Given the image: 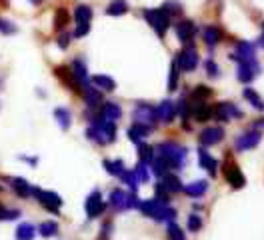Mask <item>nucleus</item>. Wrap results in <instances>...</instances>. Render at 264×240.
Masks as SVG:
<instances>
[{
	"mask_svg": "<svg viewBox=\"0 0 264 240\" xmlns=\"http://www.w3.org/2000/svg\"><path fill=\"white\" fill-rule=\"evenodd\" d=\"M114 136H116V126H114L112 120H106L104 116L94 118V124L88 130L90 140H96L98 144H108V142L114 140Z\"/></svg>",
	"mask_w": 264,
	"mask_h": 240,
	"instance_id": "nucleus-1",
	"label": "nucleus"
},
{
	"mask_svg": "<svg viewBox=\"0 0 264 240\" xmlns=\"http://www.w3.org/2000/svg\"><path fill=\"white\" fill-rule=\"evenodd\" d=\"M158 152H160V158H164L168 162L170 168H182L184 158H186V148L180 146L176 142H162L158 146Z\"/></svg>",
	"mask_w": 264,
	"mask_h": 240,
	"instance_id": "nucleus-2",
	"label": "nucleus"
},
{
	"mask_svg": "<svg viewBox=\"0 0 264 240\" xmlns=\"http://www.w3.org/2000/svg\"><path fill=\"white\" fill-rule=\"evenodd\" d=\"M32 196H36V200L50 212H58V208L62 206V198L56 192H48V190H40L32 186Z\"/></svg>",
	"mask_w": 264,
	"mask_h": 240,
	"instance_id": "nucleus-3",
	"label": "nucleus"
},
{
	"mask_svg": "<svg viewBox=\"0 0 264 240\" xmlns=\"http://www.w3.org/2000/svg\"><path fill=\"white\" fill-rule=\"evenodd\" d=\"M144 18L148 20V24L156 30L158 36H164L166 28L170 26V16H166L160 8H154V10H144Z\"/></svg>",
	"mask_w": 264,
	"mask_h": 240,
	"instance_id": "nucleus-4",
	"label": "nucleus"
},
{
	"mask_svg": "<svg viewBox=\"0 0 264 240\" xmlns=\"http://www.w3.org/2000/svg\"><path fill=\"white\" fill-rule=\"evenodd\" d=\"M222 168H224V178H226V182L232 186V188H242L244 186V176H242V172H240V168L226 156V160H224V164H222Z\"/></svg>",
	"mask_w": 264,
	"mask_h": 240,
	"instance_id": "nucleus-5",
	"label": "nucleus"
},
{
	"mask_svg": "<svg viewBox=\"0 0 264 240\" xmlns=\"http://www.w3.org/2000/svg\"><path fill=\"white\" fill-rule=\"evenodd\" d=\"M132 116H134V122H138V124H146V126H152V124L158 120V118H156V110L150 108L148 104H138Z\"/></svg>",
	"mask_w": 264,
	"mask_h": 240,
	"instance_id": "nucleus-6",
	"label": "nucleus"
},
{
	"mask_svg": "<svg viewBox=\"0 0 264 240\" xmlns=\"http://www.w3.org/2000/svg\"><path fill=\"white\" fill-rule=\"evenodd\" d=\"M166 206H168V204H164V202H160V200H156V198L144 200V202L138 204V208L144 212V216H152V218H156V220H160L162 210H164Z\"/></svg>",
	"mask_w": 264,
	"mask_h": 240,
	"instance_id": "nucleus-7",
	"label": "nucleus"
},
{
	"mask_svg": "<svg viewBox=\"0 0 264 240\" xmlns=\"http://www.w3.org/2000/svg\"><path fill=\"white\" fill-rule=\"evenodd\" d=\"M176 64H178V68L190 72V70H194V68L198 66V54L192 50V48H186V50H182V52L178 54Z\"/></svg>",
	"mask_w": 264,
	"mask_h": 240,
	"instance_id": "nucleus-8",
	"label": "nucleus"
},
{
	"mask_svg": "<svg viewBox=\"0 0 264 240\" xmlns=\"http://www.w3.org/2000/svg\"><path fill=\"white\" fill-rule=\"evenodd\" d=\"M102 210H104L102 196H100V192H98V190H94L92 194L86 198V214H88L90 218H96V216L102 214Z\"/></svg>",
	"mask_w": 264,
	"mask_h": 240,
	"instance_id": "nucleus-9",
	"label": "nucleus"
},
{
	"mask_svg": "<svg viewBox=\"0 0 264 240\" xmlns=\"http://www.w3.org/2000/svg\"><path fill=\"white\" fill-rule=\"evenodd\" d=\"M220 122H228L230 118H236V116H240V110L232 104V102H220L216 108H214V112H212Z\"/></svg>",
	"mask_w": 264,
	"mask_h": 240,
	"instance_id": "nucleus-10",
	"label": "nucleus"
},
{
	"mask_svg": "<svg viewBox=\"0 0 264 240\" xmlns=\"http://www.w3.org/2000/svg\"><path fill=\"white\" fill-rule=\"evenodd\" d=\"M258 70H260V66L256 64V60L238 62V80L240 82H250L258 74Z\"/></svg>",
	"mask_w": 264,
	"mask_h": 240,
	"instance_id": "nucleus-11",
	"label": "nucleus"
},
{
	"mask_svg": "<svg viewBox=\"0 0 264 240\" xmlns=\"http://www.w3.org/2000/svg\"><path fill=\"white\" fill-rule=\"evenodd\" d=\"M258 142H260V132L258 130H250V132H244L242 136H238L236 148L238 150H250V148L256 146Z\"/></svg>",
	"mask_w": 264,
	"mask_h": 240,
	"instance_id": "nucleus-12",
	"label": "nucleus"
},
{
	"mask_svg": "<svg viewBox=\"0 0 264 240\" xmlns=\"http://www.w3.org/2000/svg\"><path fill=\"white\" fill-rule=\"evenodd\" d=\"M224 136V130L220 126H212V128H206L202 130L200 134V142L204 144V146H212V144H218Z\"/></svg>",
	"mask_w": 264,
	"mask_h": 240,
	"instance_id": "nucleus-13",
	"label": "nucleus"
},
{
	"mask_svg": "<svg viewBox=\"0 0 264 240\" xmlns=\"http://www.w3.org/2000/svg\"><path fill=\"white\" fill-rule=\"evenodd\" d=\"M176 116V104L170 100H164L160 106L156 108V118L162 120V122H172Z\"/></svg>",
	"mask_w": 264,
	"mask_h": 240,
	"instance_id": "nucleus-14",
	"label": "nucleus"
},
{
	"mask_svg": "<svg viewBox=\"0 0 264 240\" xmlns=\"http://www.w3.org/2000/svg\"><path fill=\"white\" fill-rule=\"evenodd\" d=\"M232 58H234L236 62H248V60H254V46L248 44V42H238L236 52L232 54Z\"/></svg>",
	"mask_w": 264,
	"mask_h": 240,
	"instance_id": "nucleus-15",
	"label": "nucleus"
},
{
	"mask_svg": "<svg viewBox=\"0 0 264 240\" xmlns=\"http://www.w3.org/2000/svg\"><path fill=\"white\" fill-rule=\"evenodd\" d=\"M176 34L182 42H190L194 36H196V26L190 22V20H180L176 24Z\"/></svg>",
	"mask_w": 264,
	"mask_h": 240,
	"instance_id": "nucleus-16",
	"label": "nucleus"
},
{
	"mask_svg": "<svg viewBox=\"0 0 264 240\" xmlns=\"http://www.w3.org/2000/svg\"><path fill=\"white\" fill-rule=\"evenodd\" d=\"M212 112H214V108H212V106H208V104H204V102H194V104H192V110H190V114H192L198 122H206V120H210Z\"/></svg>",
	"mask_w": 264,
	"mask_h": 240,
	"instance_id": "nucleus-17",
	"label": "nucleus"
},
{
	"mask_svg": "<svg viewBox=\"0 0 264 240\" xmlns=\"http://www.w3.org/2000/svg\"><path fill=\"white\" fill-rule=\"evenodd\" d=\"M198 160H200V164H202V168H206L208 170V174H216V170H218V162L210 156L204 148H198Z\"/></svg>",
	"mask_w": 264,
	"mask_h": 240,
	"instance_id": "nucleus-18",
	"label": "nucleus"
},
{
	"mask_svg": "<svg viewBox=\"0 0 264 240\" xmlns=\"http://www.w3.org/2000/svg\"><path fill=\"white\" fill-rule=\"evenodd\" d=\"M56 74L74 90V92H82V88H80V84H78V80L74 78V74H72V70L68 68V66H58L56 68Z\"/></svg>",
	"mask_w": 264,
	"mask_h": 240,
	"instance_id": "nucleus-19",
	"label": "nucleus"
},
{
	"mask_svg": "<svg viewBox=\"0 0 264 240\" xmlns=\"http://www.w3.org/2000/svg\"><path fill=\"white\" fill-rule=\"evenodd\" d=\"M82 94H84L86 104H88L90 108H96V106L102 102V96H100V92H98L96 88H92L90 84H86V86L82 88Z\"/></svg>",
	"mask_w": 264,
	"mask_h": 240,
	"instance_id": "nucleus-20",
	"label": "nucleus"
},
{
	"mask_svg": "<svg viewBox=\"0 0 264 240\" xmlns=\"http://www.w3.org/2000/svg\"><path fill=\"white\" fill-rule=\"evenodd\" d=\"M72 74H74V78L78 80V84H80V88H84L86 84H88V74H86V66H84V62L82 60H74L72 62Z\"/></svg>",
	"mask_w": 264,
	"mask_h": 240,
	"instance_id": "nucleus-21",
	"label": "nucleus"
},
{
	"mask_svg": "<svg viewBox=\"0 0 264 240\" xmlns=\"http://www.w3.org/2000/svg\"><path fill=\"white\" fill-rule=\"evenodd\" d=\"M148 132H150V126L134 122V124L128 128V138H130L132 142H138V144H140V140H142V138H144Z\"/></svg>",
	"mask_w": 264,
	"mask_h": 240,
	"instance_id": "nucleus-22",
	"label": "nucleus"
},
{
	"mask_svg": "<svg viewBox=\"0 0 264 240\" xmlns=\"http://www.w3.org/2000/svg\"><path fill=\"white\" fill-rule=\"evenodd\" d=\"M12 188H14L16 194H18V196H22V198L32 196V186H30L24 178H12Z\"/></svg>",
	"mask_w": 264,
	"mask_h": 240,
	"instance_id": "nucleus-23",
	"label": "nucleus"
},
{
	"mask_svg": "<svg viewBox=\"0 0 264 240\" xmlns=\"http://www.w3.org/2000/svg\"><path fill=\"white\" fill-rule=\"evenodd\" d=\"M208 190V184H206V180H198V182H190V184H186L184 186V192L188 196H202L204 192Z\"/></svg>",
	"mask_w": 264,
	"mask_h": 240,
	"instance_id": "nucleus-24",
	"label": "nucleus"
},
{
	"mask_svg": "<svg viewBox=\"0 0 264 240\" xmlns=\"http://www.w3.org/2000/svg\"><path fill=\"white\" fill-rule=\"evenodd\" d=\"M126 200H128V194L124 190H112L110 192V204L116 210H126Z\"/></svg>",
	"mask_w": 264,
	"mask_h": 240,
	"instance_id": "nucleus-25",
	"label": "nucleus"
},
{
	"mask_svg": "<svg viewBox=\"0 0 264 240\" xmlns=\"http://www.w3.org/2000/svg\"><path fill=\"white\" fill-rule=\"evenodd\" d=\"M102 116L106 118V120H118L120 116H122V110H120V106L118 104H114V102H106L102 106Z\"/></svg>",
	"mask_w": 264,
	"mask_h": 240,
	"instance_id": "nucleus-26",
	"label": "nucleus"
},
{
	"mask_svg": "<svg viewBox=\"0 0 264 240\" xmlns=\"http://www.w3.org/2000/svg\"><path fill=\"white\" fill-rule=\"evenodd\" d=\"M92 82H94V86H96V88L108 90V92L116 88V82H114L110 76H104V74H98V76H94V78H92Z\"/></svg>",
	"mask_w": 264,
	"mask_h": 240,
	"instance_id": "nucleus-27",
	"label": "nucleus"
},
{
	"mask_svg": "<svg viewBox=\"0 0 264 240\" xmlns=\"http://www.w3.org/2000/svg\"><path fill=\"white\" fill-rule=\"evenodd\" d=\"M34 234H36V228L32 224H28V222H24V224H20L16 228V240H32Z\"/></svg>",
	"mask_w": 264,
	"mask_h": 240,
	"instance_id": "nucleus-28",
	"label": "nucleus"
},
{
	"mask_svg": "<svg viewBox=\"0 0 264 240\" xmlns=\"http://www.w3.org/2000/svg\"><path fill=\"white\" fill-rule=\"evenodd\" d=\"M126 10H128V4L124 2V0H114V2L108 4L106 14H110V16H120V14H124Z\"/></svg>",
	"mask_w": 264,
	"mask_h": 240,
	"instance_id": "nucleus-29",
	"label": "nucleus"
},
{
	"mask_svg": "<svg viewBox=\"0 0 264 240\" xmlns=\"http://www.w3.org/2000/svg\"><path fill=\"white\" fill-rule=\"evenodd\" d=\"M74 18H76V22H90V20H92V10H90V6H86V4L76 6Z\"/></svg>",
	"mask_w": 264,
	"mask_h": 240,
	"instance_id": "nucleus-30",
	"label": "nucleus"
},
{
	"mask_svg": "<svg viewBox=\"0 0 264 240\" xmlns=\"http://www.w3.org/2000/svg\"><path fill=\"white\" fill-rule=\"evenodd\" d=\"M162 184L166 186L168 192H182V184H180L178 176H174V174H164V182Z\"/></svg>",
	"mask_w": 264,
	"mask_h": 240,
	"instance_id": "nucleus-31",
	"label": "nucleus"
},
{
	"mask_svg": "<svg viewBox=\"0 0 264 240\" xmlns=\"http://www.w3.org/2000/svg\"><path fill=\"white\" fill-rule=\"evenodd\" d=\"M138 154H140V162L150 164L154 160V148L148 146V144H138Z\"/></svg>",
	"mask_w": 264,
	"mask_h": 240,
	"instance_id": "nucleus-32",
	"label": "nucleus"
},
{
	"mask_svg": "<svg viewBox=\"0 0 264 240\" xmlns=\"http://www.w3.org/2000/svg\"><path fill=\"white\" fill-rule=\"evenodd\" d=\"M242 94H244V98H246V100H248L254 108H258V110H262V108H264V102L260 100V96H258L252 88H244V92H242Z\"/></svg>",
	"mask_w": 264,
	"mask_h": 240,
	"instance_id": "nucleus-33",
	"label": "nucleus"
},
{
	"mask_svg": "<svg viewBox=\"0 0 264 240\" xmlns=\"http://www.w3.org/2000/svg\"><path fill=\"white\" fill-rule=\"evenodd\" d=\"M204 40H206L208 46H214V44L220 40V32H218V28L208 26V28L204 30Z\"/></svg>",
	"mask_w": 264,
	"mask_h": 240,
	"instance_id": "nucleus-34",
	"label": "nucleus"
},
{
	"mask_svg": "<svg viewBox=\"0 0 264 240\" xmlns=\"http://www.w3.org/2000/svg\"><path fill=\"white\" fill-rule=\"evenodd\" d=\"M104 166H106L108 174H114V176H122V172H124L122 160H106V162H104Z\"/></svg>",
	"mask_w": 264,
	"mask_h": 240,
	"instance_id": "nucleus-35",
	"label": "nucleus"
},
{
	"mask_svg": "<svg viewBox=\"0 0 264 240\" xmlns=\"http://www.w3.org/2000/svg\"><path fill=\"white\" fill-rule=\"evenodd\" d=\"M168 162L164 160V158H156V160H152V170H154V174L156 176H164V174H168Z\"/></svg>",
	"mask_w": 264,
	"mask_h": 240,
	"instance_id": "nucleus-36",
	"label": "nucleus"
},
{
	"mask_svg": "<svg viewBox=\"0 0 264 240\" xmlns=\"http://www.w3.org/2000/svg\"><path fill=\"white\" fill-rule=\"evenodd\" d=\"M38 230H40V234H42V236H46V238H48V236H54V234L58 232V224H56L54 220H48V222H42Z\"/></svg>",
	"mask_w": 264,
	"mask_h": 240,
	"instance_id": "nucleus-37",
	"label": "nucleus"
},
{
	"mask_svg": "<svg viewBox=\"0 0 264 240\" xmlns=\"http://www.w3.org/2000/svg\"><path fill=\"white\" fill-rule=\"evenodd\" d=\"M54 116L58 118V124H60L64 130L70 126V112H68L66 108H56V110H54Z\"/></svg>",
	"mask_w": 264,
	"mask_h": 240,
	"instance_id": "nucleus-38",
	"label": "nucleus"
},
{
	"mask_svg": "<svg viewBox=\"0 0 264 240\" xmlns=\"http://www.w3.org/2000/svg\"><path fill=\"white\" fill-rule=\"evenodd\" d=\"M66 22H68V12H66L64 8H58L56 14H54V26H56L58 30H62V28L66 26Z\"/></svg>",
	"mask_w": 264,
	"mask_h": 240,
	"instance_id": "nucleus-39",
	"label": "nucleus"
},
{
	"mask_svg": "<svg viewBox=\"0 0 264 240\" xmlns=\"http://www.w3.org/2000/svg\"><path fill=\"white\" fill-rule=\"evenodd\" d=\"M208 96H210V88H206V86H196L194 92H192V100H194V102H202L204 98H208Z\"/></svg>",
	"mask_w": 264,
	"mask_h": 240,
	"instance_id": "nucleus-40",
	"label": "nucleus"
},
{
	"mask_svg": "<svg viewBox=\"0 0 264 240\" xmlns=\"http://www.w3.org/2000/svg\"><path fill=\"white\" fill-rule=\"evenodd\" d=\"M168 238H170V240H186V238H184L182 228H178L174 222H170V224H168Z\"/></svg>",
	"mask_w": 264,
	"mask_h": 240,
	"instance_id": "nucleus-41",
	"label": "nucleus"
},
{
	"mask_svg": "<svg viewBox=\"0 0 264 240\" xmlns=\"http://www.w3.org/2000/svg\"><path fill=\"white\" fill-rule=\"evenodd\" d=\"M156 200H160V202L168 204V190H166V186H164L162 182L156 184Z\"/></svg>",
	"mask_w": 264,
	"mask_h": 240,
	"instance_id": "nucleus-42",
	"label": "nucleus"
},
{
	"mask_svg": "<svg viewBox=\"0 0 264 240\" xmlns=\"http://www.w3.org/2000/svg\"><path fill=\"white\" fill-rule=\"evenodd\" d=\"M122 180L132 188V190H136V186H138V178H136V174L134 172H128V170H124L122 172Z\"/></svg>",
	"mask_w": 264,
	"mask_h": 240,
	"instance_id": "nucleus-43",
	"label": "nucleus"
},
{
	"mask_svg": "<svg viewBox=\"0 0 264 240\" xmlns=\"http://www.w3.org/2000/svg\"><path fill=\"white\" fill-rule=\"evenodd\" d=\"M160 10H162L166 16H172V14H178V12H180V4H178V2H166Z\"/></svg>",
	"mask_w": 264,
	"mask_h": 240,
	"instance_id": "nucleus-44",
	"label": "nucleus"
},
{
	"mask_svg": "<svg viewBox=\"0 0 264 240\" xmlns=\"http://www.w3.org/2000/svg\"><path fill=\"white\" fill-rule=\"evenodd\" d=\"M176 84H178V64L174 60L172 62V70H170V82H168L170 90H176Z\"/></svg>",
	"mask_w": 264,
	"mask_h": 240,
	"instance_id": "nucleus-45",
	"label": "nucleus"
},
{
	"mask_svg": "<svg viewBox=\"0 0 264 240\" xmlns=\"http://www.w3.org/2000/svg\"><path fill=\"white\" fill-rule=\"evenodd\" d=\"M134 174H136L138 180H148V168H146V164L140 162V164L134 168Z\"/></svg>",
	"mask_w": 264,
	"mask_h": 240,
	"instance_id": "nucleus-46",
	"label": "nucleus"
},
{
	"mask_svg": "<svg viewBox=\"0 0 264 240\" xmlns=\"http://www.w3.org/2000/svg\"><path fill=\"white\" fill-rule=\"evenodd\" d=\"M202 226V220H200V216H196V214H192V216H188V230H192V232H198V228Z\"/></svg>",
	"mask_w": 264,
	"mask_h": 240,
	"instance_id": "nucleus-47",
	"label": "nucleus"
},
{
	"mask_svg": "<svg viewBox=\"0 0 264 240\" xmlns=\"http://www.w3.org/2000/svg\"><path fill=\"white\" fill-rule=\"evenodd\" d=\"M176 110H178V114H180L182 118H188V114H190V106H188V102H186V100H182V98H180V102H178Z\"/></svg>",
	"mask_w": 264,
	"mask_h": 240,
	"instance_id": "nucleus-48",
	"label": "nucleus"
},
{
	"mask_svg": "<svg viewBox=\"0 0 264 240\" xmlns=\"http://www.w3.org/2000/svg\"><path fill=\"white\" fill-rule=\"evenodd\" d=\"M88 30H90V22H78V26H76V32H74V36H86L88 34Z\"/></svg>",
	"mask_w": 264,
	"mask_h": 240,
	"instance_id": "nucleus-49",
	"label": "nucleus"
},
{
	"mask_svg": "<svg viewBox=\"0 0 264 240\" xmlns=\"http://www.w3.org/2000/svg\"><path fill=\"white\" fill-rule=\"evenodd\" d=\"M14 30H16V26H12L10 22H6V20L0 18V32H4V34H12Z\"/></svg>",
	"mask_w": 264,
	"mask_h": 240,
	"instance_id": "nucleus-50",
	"label": "nucleus"
},
{
	"mask_svg": "<svg viewBox=\"0 0 264 240\" xmlns=\"http://www.w3.org/2000/svg\"><path fill=\"white\" fill-rule=\"evenodd\" d=\"M206 70H208V76H218V66L212 60L206 62Z\"/></svg>",
	"mask_w": 264,
	"mask_h": 240,
	"instance_id": "nucleus-51",
	"label": "nucleus"
},
{
	"mask_svg": "<svg viewBox=\"0 0 264 240\" xmlns=\"http://www.w3.org/2000/svg\"><path fill=\"white\" fill-rule=\"evenodd\" d=\"M58 44H60L62 48H66V46H68V36H66V34H64V36H60V40H58Z\"/></svg>",
	"mask_w": 264,
	"mask_h": 240,
	"instance_id": "nucleus-52",
	"label": "nucleus"
},
{
	"mask_svg": "<svg viewBox=\"0 0 264 240\" xmlns=\"http://www.w3.org/2000/svg\"><path fill=\"white\" fill-rule=\"evenodd\" d=\"M262 28H264V22H262ZM258 44L264 48V32H262V36H260V40H258Z\"/></svg>",
	"mask_w": 264,
	"mask_h": 240,
	"instance_id": "nucleus-53",
	"label": "nucleus"
}]
</instances>
